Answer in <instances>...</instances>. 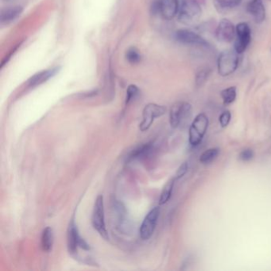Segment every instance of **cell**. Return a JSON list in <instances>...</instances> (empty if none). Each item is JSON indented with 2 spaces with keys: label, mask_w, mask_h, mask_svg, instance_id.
<instances>
[{
  "label": "cell",
  "mask_w": 271,
  "mask_h": 271,
  "mask_svg": "<svg viewBox=\"0 0 271 271\" xmlns=\"http://www.w3.org/2000/svg\"><path fill=\"white\" fill-rule=\"evenodd\" d=\"M201 15L202 9L197 0H185L179 11L178 20L186 26H194Z\"/></svg>",
  "instance_id": "cell-1"
},
{
  "label": "cell",
  "mask_w": 271,
  "mask_h": 271,
  "mask_svg": "<svg viewBox=\"0 0 271 271\" xmlns=\"http://www.w3.org/2000/svg\"><path fill=\"white\" fill-rule=\"evenodd\" d=\"M234 50H224L220 53L217 61V69L221 77H228L236 71L239 65V56Z\"/></svg>",
  "instance_id": "cell-2"
},
{
  "label": "cell",
  "mask_w": 271,
  "mask_h": 271,
  "mask_svg": "<svg viewBox=\"0 0 271 271\" xmlns=\"http://www.w3.org/2000/svg\"><path fill=\"white\" fill-rule=\"evenodd\" d=\"M192 105L187 102H177L172 106L169 112V123L173 128L184 126L192 116Z\"/></svg>",
  "instance_id": "cell-3"
},
{
  "label": "cell",
  "mask_w": 271,
  "mask_h": 271,
  "mask_svg": "<svg viewBox=\"0 0 271 271\" xmlns=\"http://www.w3.org/2000/svg\"><path fill=\"white\" fill-rule=\"evenodd\" d=\"M92 224L94 229L97 230L104 239H109L108 230L106 228L105 215H104V197L100 195L96 200L92 215Z\"/></svg>",
  "instance_id": "cell-4"
},
{
  "label": "cell",
  "mask_w": 271,
  "mask_h": 271,
  "mask_svg": "<svg viewBox=\"0 0 271 271\" xmlns=\"http://www.w3.org/2000/svg\"><path fill=\"white\" fill-rule=\"evenodd\" d=\"M208 127V118L204 113L196 116L192 123L189 132V141L191 146H197L202 141Z\"/></svg>",
  "instance_id": "cell-5"
},
{
  "label": "cell",
  "mask_w": 271,
  "mask_h": 271,
  "mask_svg": "<svg viewBox=\"0 0 271 271\" xmlns=\"http://www.w3.org/2000/svg\"><path fill=\"white\" fill-rule=\"evenodd\" d=\"M68 250L71 255L77 253L78 249L89 251L90 247L84 238L79 234L77 224H75L74 220H71L69 224L67 231Z\"/></svg>",
  "instance_id": "cell-6"
},
{
  "label": "cell",
  "mask_w": 271,
  "mask_h": 271,
  "mask_svg": "<svg viewBox=\"0 0 271 271\" xmlns=\"http://www.w3.org/2000/svg\"><path fill=\"white\" fill-rule=\"evenodd\" d=\"M166 108L164 106L153 104V103L148 104L142 111V121L139 126L141 131H147L153 124L155 118L162 116L166 114Z\"/></svg>",
  "instance_id": "cell-7"
},
{
  "label": "cell",
  "mask_w": 271,
  "mask_h": 271,
  "mask_svg": "<svg viewBox=\"0 0 271 271\" xmlns=\"http://www.w3.org/2000/svg\"><path fill=\"white\" fill-rule=\"evenodd\" d=\"M235 41L234 49L242 54L249 46L251 41V29L247 22H240L235 26Z\"/></svg>",
  "instance_id": "cell-8"
},
{
  "label": "cell",
  "mask_w": 271,
  "mask_h": 271,
  "mask_svg": "<svg viewBox=\"0 0 271 271\" xmlns=\"http://www.w3.org/2000/svg\"><path fill=\"white\" fill-rule=\"evenodd\" d=\"M160 216L159 207H154L148 213L140 227V237L143 240H148L153 235L156 228L158 220Z\"/></svg>",
  "instance_id": "cell-9"
},
{
  "label": "cell",
  "mask_w": 271,
  "mask_h": 271,
  "mask_svg": "<svg viewBox=\"0 0 271 271\" xmlns=\"http://www.w3.org/2000/svg\"><path fill=\"white\" fill-rule=\"evenodd\" d=\"M175 39L186 45L209 48L210 44L198 34L187 29H178L175 33Z\"/></svg>",
  "instance_id": "cell-10"
},
{
  "label": "cell",
  "mask_w": 271,
  "mask_h": 271,
  "mask_svg": "<svg viewBox=\"0 0 271 271\" xmlns=\"http://www.w3.org/2000/svg\"><path fill=\"white\" fill-rule=\"evenodd\" d=\"M235 34L236 31L232 22L229 19L224 18L218 24L215 35L217 40L220 42L230 43L235 39Z\"/></svg>",
  "instance_id": "cell-11"
},
{
  "label": "cell",
  "mask_w": 271,
  "mask_h": 271,
  "mask_svg": "<svg viewBox=\"0 0 271 271\" xmlns=\"http://www.w3.org/2000/svg\"><path fill=\"white\" fill-rule=\"evenodd\" d=\"M185 0H159V12L164 18L171 20L178 15Z\"/></svg>",
  "instance_id": "cell-12"
},
{
  "label": "cell",
  "mask_w": 271,
  "mask_h": 271,
  "mask_svg": "<svg viewBox=\"0 0 271 271\" xmlns=\"http://www.w3.org/2000/svg\"><path fill=\"white\" fill-rule=\"evenodd\" d=\"M247 11L257 24L262 23L266 19V8L262 0H251L247 5Z\"/></svg>",
  "instance_id": "cell-13"
},
{
  "label": "cell",
  "mask_w": 271,
  "mask_h": 271,
  "mask_svg": "<svg viewBox=\"0 0 271 271\" xmlns=\"http://www.w3.org/2000/svg\"><path fill=\"white\" fill-rule=\"evenodd\" d=\"M22 11H23V8L21 6H15V7H11V8L3 10L0 15L1 23L8 24L13 22L20 16Z\"/></svg>",
  "instance_id": "cell-14"
},
{
  "label": "cell",
  "mask_w": 271,
  "mask_h": 271,
  "mask_svg": "<svg viewBox=\"0 0 271 271\" xmlns=\"http://www.w3.org/2000/svg\"><path fill=\"white\" fill-rule=\"evenodd\" d=\"M58 70L59 68H54V69L45 70V71L37 73L33 77H31V80H29V87H36V86L43 84L49 79L52 78L58 72Z\"/></svg>",
  "instance_id": "cell-15"
},
{
  "label": "cell",
  "mask_w": 271,
  "mask_h": 271,
  "mask_svg": "<svg viewBox=\"0 0 271 271\" xmlns=\"http://www.w3.org/2000/svg\"><path fill=\"white\" fill-rule=\"evenodd\" d=\"M243 0H214V6L218 12L226 14L242 4Z\"/></svg>",
  "instance_id": "cell-16"
},
{
  "label": "cell",
  "mask_w": 271,
  "mask_h": 271,
  "mask_svg": "<svg viewBox=\"0 0 271 271\" xmlns=\"http://www.w3.org/2000/svg\"><path fill=\"white\" fill-rule=\"evenodd\" d=\"M54 235H53V228L47 227L42 231V238H41V246L42 250L45 252H49L53 248Z\"/></svg>",
  "instance_id": "cell-17"
},
{
  "label": "cell",
  "mask_w": 271,
  "mask_h": 271,
  "mask_svg": "<svg viewBox=\"0 0 271 271\" xmlns=\"http://www.w3.org/2000/svg\"><path fill=\"white\" fill-rule=\"evenodd\" d=\"M175 180H176V179L173 177V179L169 180L166 183V186H164L163 190H162V193H161L160 198H159V204L160 205L166 204L169 201L170 197H171Z\"/></svg>",
  "instance_id": "cell-18"
},
{
  "label": "cell",
  "mask_w": 271,
  "mask_h": 271,
  "mask_svg": "<svg viewBox=\"0 0 271 271\" xmlns=\"http://www.w3.org/2000/svg\"><path fill=\"white\" fill-rule=\"evenodd\" d=\"M152 144L151 143H145L142 146H138V147L135 148L131 154H130L129 159L131 160L133 159H141V158H143V157L147 155L152 150Z\"/></svg>",
  "instance_id": "cell-19"
},
{
  "label": "cell",
  "mask_w": 271,
  "mask_h": 271,
  "mask_svg": "<svg viewBox=\"0 0 271 271\" xmlns=\"http://www.w3.org/2000/svg\"><path fill=\"white\" fill-rule=\"evenodd\" d=\"M222 97L223 101L225 105L232 104L236 99L237 91L236 87L231 86V87H227L225 89L222 90L220 93Z\"/></svg>",
  "instance_id": "cell-20"
},
{
  "label": "cell",
  "mask_w": 271,
  "mask_h": 271,
  "mask_svg": "<svg viewBox=\"0 0 271 271\" xmlns=\"http://www.w3.org/2000/svg\"><path fill=\"white\" fill-rule=\"evenodd\" d=\"M220 154L219 148H210L200 155V162L202 164H209L215 160Z\"/></svg>",
  "instance_id": "cell-21"
},
{
  "label": "cell",
  "mask_w": 271,
  "mask_h": 271,
  "mask_svg": "<svg viewBox=\"0 0 271 271\" xmlns=\"http://www.w3.org/2000/svg\"><path fill=\"white\" fill-rule=\"evenodd\" d=\"M212 73V69L208 67L200 68L196 74L195 78V83L197 87H200L205 83L206 80L210 77Z\"/></svg>",
  "instance_id": "cell-22"
},
{
  "label": "cell",
  "mask_w": 271,
  "mask_h": 271,
  "mask_svg": "<svg viewBox=\"0 0 271 271\" xmlns=\"http://www.w3.org/2000/svg\"><path fill=\"white\" fill-rule=\"evenodd\" d=\"M126 57H127V60L131 64H137L141 60L140 54L135 48H131V49H128V52L126 53Z\"/></svg>",
  "instance_id": "cell-23"
},
{
  "label": "cell",
  "mask_w": 271,
  "mask_h": 271,
  "mask_svg": "<svg viewBox=\"0 0 271 271\" xmlns=\"http://www.w3.org/2000/svg\"><path fill=\"white\" fill-rule=\"evenodd\" d=\"M139 89L135 85H130L127 90V97H126V104H129L132 100H135L138 96Z\"/></svg>",
  "instance_id": "cell-24"
},
{
  "label": "cell",
  "mask_w": 271,
  "mask_h": 271,
  "mask_svg": "<svg viewBox=\"0 0 271 271\" xmlns=\"http://www.w3.org/2000/svg\"><path fill=\"white\" fill-rule=\"evenodd\" d=\"M231 114L229 111H225L220 115L219 121H220V124L222 128H226L228 127L230 121H231Z\"/></svg>",
  "instance_id": "cell-25"
},
{
  "label": "cell",
  "mask_w": 271,
  "mask_h": 271,
  "mask_svg": "<svg viewBox=\"0 0 271 271\" xmlns=\"http://www.w3.org/2000/svg\"><path fill=\"white\" fill-rule=\"evenodd\" d=\"M188 169H189V166H188L187 162H184L180 165V167L177 169L176 174H175L174 178L176 180L182 178L187 173Z\"/></svg>",
  "instance_id": "cell-26"
},
{
  "label": "cell",
  "mask_w": 271,
  "mask_h": 271,
  "mask_svg": "<svg viewBox=\"0 0 271 271\" xmlns=\"http://www.w3.org/2000/svg\"><path fill=\"white\" fill-rule=\"evenodd\" d=\"M254 158V152L252 149H246L239 154V159L241 160L244 161V162H248V161H251V159Z\"/></svg>",
  "instance_id": "cell-27"
}]
</instances>
